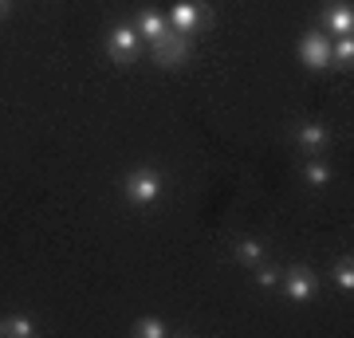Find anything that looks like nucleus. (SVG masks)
Segmentation results:
<instances>
[{
  "label": "nucleus",
  "instance_id": "obj_1",
  "mask_svg": "<svg viewBox=\"0 0 354 338\" xmlns=\"http://www.w3.org/2000/svg\"><path fill=\"white\" fill-rule=\"evenodd\" d=\"M165 189H169V181H165L162 169L138 165V169H130V173L118 181V197H122V205H130V209H153V205L165 197Z\"/></svg>",
  "mask_w": 354,
  "mask_h": 338
},
{
  "label": "nucleus",
  "instance_id": "obj_2",
  "mask_svg": "<svg viewBox=\"0 0 354 338\" xmlns=\"http://www.w3.org/2000/svg\"><path fill=\"white\" fill-rule=\"evenodd\" d=\"M165 20H169V28H174V32L197 39L201 32H209V28H213V8H209L205 0H174V8L165 12Z\"/></svg>",
  "mask_w": 354,
  "mask_h": 338
},
{
  "label": "nucleus",
  "instance_id": "obj_3",
  "mask_svg": "<svg viewBox=\"0 0 354 338\" xmlns=\"http://www.w3.org/2000/svg\"><path fill=\"white\" fill-rule=\"evenodd\" d=\"M142 51H146V44H142V36L134 32L130 20L106 28V59H111L114 67H134V63L142 59Z\"/></svg>",
  "mask_w": 354,
  "mask_h": 338
},
{
  "label": "nucleus",
  "instance_id": "obj_4",
  "mask_svg": "<svg viewBox=\"0 0 354 338\" xmlns=\"http://www.w3.org/2000/svg\"><path fill=\"white\" fill-rule=\"evenodd\" d=\"M319 288H323V283H319V276L307 267V263H288V267H283V276H279V288L276 291L283 295V299H291V303H299V307H304V303H311L319 295Z\"/></svg>",
  "mask_w": 354,
  "mask_h": 338
},
{
  "label": "nucleus",
  "instance_id": "obj_5",
  "mask_svg": "<svg viewBox=\"0 0 354 338\" xmlns=\"http://www.w3.org/2000/svg\"><path fill=\"white\" fill-rule=\"evenodd\" d=\"M291 142H295V150L304 153V158H323L330 150V126L319 122V118H299V122L291 126Z\"/></svg>",
  "mask_w": 354,
  "mask_h": 338
},
{
  "label": "nucleus",
  "instance_id": "obj_6",
  "mask_svg": "<svg viewBox=\"0 0 354 338\" xmlns=\"http://www.w3.org/2000/svg\"><path fill=\"white\" fill-rule=\"evenodd\" d=\"M295 55L307 71H330V36L323 28H307L295 44Z\"/></svg>",
  "mask_w": 354,
  "mask_h": 338
},
{
  "label": "nucleus",
  "instance_id": "obj_7",
  "mask_svg": "<svg viewBox=\"0 0 354 338\" xmlns=\"http://www.w3.org/2000/svg\"><path fill=\"white\" fill-rule=\"evenodd\" d=\"M189 55H193V39L174 32V28H169L158 44H150V59L158 63V67H169V71H174V67H185Z\"/></svg>",
  "mask_w": 354,
  "mask_h": 338
},
{
  "label": "nucleus",
  "instance_id": "obj_8",
  "mask_svg": "<svg viewBox=\"0 0 354 338\" xmlns=\"http://www.w3.org/2000/svg\"><path fill=\"white\" fill-rule=\"evenodd\" d=\"M319 28H323L330 39L335 36H354V4L351 0H327V8H323V16H319Z\"/></svg>",
  "mask_w": 354,
  "mask_h": 338
},
{
  "label": "nucleus",
  "instance_id": "obj_9",
  "mask_svg": "<svg viewBox=\"0 0 354 338\" xmlns=\"http://www.w3.org/2000/svg\"><path fill=\"white\" fill-rule=\"evenodd\" d=\"M228 256H232V263H241V267L252 272L256 263L268 260V240H260V236H236V240H232V248H228Z\"/></svg>",
  "mask_w": 354,
  "mask_h": 338
},
{
  "label": "nucleus",
  "instance_id": "obj_10",
  "mask_svg": "<svg viewBox=\"0 0 354 338\" xmlns=\"http://www.w3.org/2000/svg\"><path fill=\"white\" fill-rule=\"evenodd\" d=\"M299 181H304L307 189H315V193L330 189V181H335V169H330L327 153H323V158H304V162H299Z\"/></svg>",
  "mask_w": 354,
  "mask_h": 338
},
{
  "label": "nucleus",
  "instance_id": "obj_11",
  "mask_svg": "<svg viewBox=\"0 0 354 338\" xmlns=\"http://www.w3.org/2000/svg\"><path fill=\"white\" fill-rule=\"evenodd\" d=\"M130 24H134V32L142 36V44H158V39L169 32V20H165V12H158V8H142Z\"/></svg>",
  "mask_w": 354,
  "mask_h": 338
},
{
  "label": "nucleus",
  "instance_id": "obj_12",
  "mask_svg": "<svg viewBox=\"0 0 354 338\" xmlns=\"http://www.w3.org/2000/svg\"><path fill=\"white\" fill-rule=\"evenodd\" d=\"M0 330H4V338H36L39 319L32 311H8L0 314Z\"/></svg>",
  "mask_w": 354,
  "mask_h": 338
},
{
  "label": "nucleus",
  "instance_id": "obj_13",
  "mask_svg": "<svg viewBox=\"0 0 354 338\" xmlns=\"http://www.w3.org/2000/svg\"><path fill=\"white\" fill-rule=\"evenodd\" d=\"M330 288L351 299V291H354V256L351 252L346 256H335V263H330Z\"/></svg>",
  "mask_w": 354,
  "mask_h": 338
},
{
  "label": "nucleus",
  "instance_id": "obj_14",
  "mask_svg": "<svg viewBox=\"0 0 354 338\" xmlns=\"http://www.w3.org/2000/svg\"><path fill=\"white\" fill-rule=\"evenodd\" d=\"M130 335L134 338H165V335H174V326L165 323L162 314H142V319H134Z\"/></svg>",
  "mask_w": 354,
  "mask_h": 338
},
{
  "label": "nucleus",
  "instance_id": "obj_15",
  "mask_svg": "<svg viewBox=\"0 0 354 338\" xmlns=\"http://www.w3.org/2000/svg\"><path fill=\"white\" fill-rule=\"evenodd\" d=\"M330 67H339V71H351L354 67V36L330 39Z\"/></svg>",
  "mask_w": 354,
  "mask_h": 338
},
{
  "label": "nucleus",
  "instance_id": "obj_16",
  "mask_svg": "<svg viewBox=\"0 0 354 338\" xmlns=\"http://www.w3.org/2000/svg\"><path fill=\"white\" fill-rule=\"evenodd\" d=\"M279 276H283V267H279V263H272V260H264V263H256V267H252V283L260 291H268V295L279 288Z\"/></svg>",
  "mask_w": 354,
  "mask_h": 338
},
{
  "label": "nucleus",
  "instance_id": "obj_17",
  "mask_svg": "<svg viewBox=\"0 0 354 338\" xmlns=\"http://www.w3.org/2000/svg\"><path fill=\"white\" fill-rule=\"evenodd\" d=\"M8 8H12V0H0V16H8Z\"/></svg>",
  "mask_w": 354,
  "mask_h": 338
},
{
  "label": "nucleus",
  "instance_id": "obj_18",
  "mask_svg": "<svg viewBox=\"0 0 354 338\" xmlns=\"http://www.w3.org/2000/svg\"><path fill=\"white\" fill-rule=\"evenodd\" d=\"M0 335H4V330H0Z\"/></svg>",
  "mask_w": 354,
  "mask_h": 338
}]
</instances>
